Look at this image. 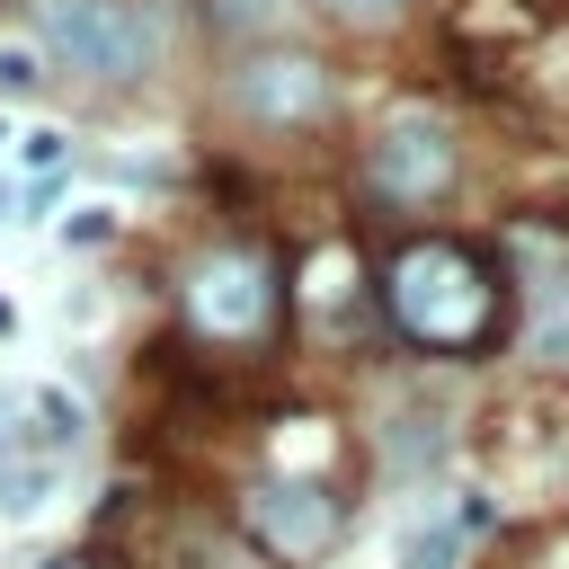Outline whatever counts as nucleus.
Segmentation results:
<instances>
[{
	"label": "nucleus",
	"instance_id": "5",
	"mask_svg": "<svg viewBox=\"0 0 569 569\" xmlns=\"http://www.w3.org/2000/svg\"><path fill=\"white\" fill-rule=\"evenodd\" d=\"M276 302H284L276 258H267V249H249V240L204 249V258L187 267V284H178L187 329H196V338H213V347H249V338H267V329H276Z\"/></svg>",
	"mask_w": 569,
	"mask_h": 569
},
{
	"label": "nucleus",
	"instance_id": "13",
	"mask_svg": "<svg viewBox=\"0 0 569 569\" xmlns=\"http://www.w3.org/2000/svg\"><path fill=\"white\" fill-rule=\"evenodd\" d=\"M9 329H18V311H9V302H0V338H9Z\"/></svg>",
	"mask_w": 569,
	"mask_h": 569
},
{
	"label": "nucleus",
	"instance_id": "3",
	"mask_svg": "<svg viewBox=\"0 0 569 569\" xmlns=\"http://www.w3.org/2000/svg\"><path fill=\"white\" fill-rule=\"evenodd\" d=\"M222 116L249 133H320L338 116V71L311 44H249L222 71Z\"/></svg>",
	"mask_w": 569,
	"mask_h": 569
},
{
	"label": "nucleus",
	"instance_id": "1",
	"mask_svg": "<svg viewBox=\"0 0 569 569\" xmlns=\"http://www.w3.org/2000/svg\"><path fill=\"white\" fill-rule=\"evenodd\" d=\"M373 302H382L391 338L418 347V356H462V347L498 338V267L471 240H445V231L400 240L373 267Z\"/></svg>",
	"mask_w": 569,
	"mask_h": 569
},
{
	"label": "nucleus",
	"instance_id": "10",
	"mask_svg": "<svg viewBox=\"0 0 569 569\" xmlns=\"http://www.w3.org/2000/svg\"><path fill=\"white\" fill-rule=\"evenodd\" d=\"M36 80H44V53H36V44H0V89H9V98H27Z\"/></svg>",
	"mask_w": 569,
	"mask_h": 569
},
{
	"label": "nucleus",
	"instance_id": "2",
	"mask_svg": "<svg viewBox=\"0 0 569 569\" xmlns=\"http://www.w3.org/2000/svg\"><path fill=\"white\" fill-rule=\"evenodd\" d=\"M36 53L89 89H142L160 62V18L142 0H27Z\"/></svg>",
	"mask_w": 569,
	"mask_h": 569
},
{
	"label": "nucleus",
	"instance_id": "9",
	"mask_svg": "<svg viewBox=\"0 0 569 569\" xmlns=\"http://www.w3.org/2000/svg\"><path fill=\"white\" fill-rule=\"evenodd\" d=\"M311 9H320V18H338V27H365V36L409 18V0H311Z\"/></svg>",
	"mask_w": 569,
	"mask_h": 569
},
{
	"label": "nucleus",
	"instance_id": "14",
	"mask_svg": "<svg viewBox=\"0 0 569 569\" xmlns=\"http://www.w3.org/2000/svg\"><path fill=\"white\" fill-rule=\"evenodd\" d=\"M0 142H9V133H0Z\"/></svg>",
	"mask_w": 569,
	"mask_h": 569
},
{
	"label": "nucleus",
	"instance_id": "12",
	"mask_svg": "<svg viewBox=\"0 0 569 569\" xmlns=\"http://www.w3.org/2000/svg\"><path fill=\"white\" fill-rule=\"evenodd\" d=\"M107 231H116V213H98V204H89V213H71V240H80V249H89V240H107Z\"/></svg>",
	"mask_w": 569,
	"mask_h": 569
},
{
	"label": "nucleus",
	"instance_id": "4",
	"mask_svg": "<svg viewBox=\"0 0 569 569\" xmlns=\"http://www.w3.org/2000/svg\"><path fill=\"white\" fill-rule=\"evenodd\" d=\"M462 178V133L445 107H391L365 142V196L391 204V213H427L445 204Z\"/></svg>",
	"mask_w": 569,
	"mask_h": 569
},
{
	"label": "nucleus",
	"instance_id": "6",
	"mask_svg": "<svg viewBox=\"0 0 569 569\" xmlns=\"http://www.w3.org/2000/svg\"><path fill=\"white\" fill-rule=\"evenodd\" d=\"M240 516H249V533H258L276 560H320V551L338 542V525H347V498H338L320 471H267V480L240 498Z\"/></svg>",
	"mask_w": 569,
	"mask_h": 569
},
{
	"label": "nucleus",
	"instance_id": "11",
	"mask_svg": "<svg viewBox=\"0 0 569 569\" xmlns=\"http://www.w3.org/2000/svg\"><path fill=\"white\" fill-rule=\"evenodd\" d=\"M27 169H44V178H62V169H71V133H53V124H36V133H27Z\"/></svg>",
	"mask_w": 569,
	"mask_h": 569
},
{
	"label": "nucleus",
	"instance_id": "8",
	"mask_svg": "<svg viewBox=\"0 0 569 569\" xmlns=\"http://www.w3.org/2000/svg\"><path fill=\"white\" fill-rule=\"evenodd\" d=\"M0 489H9V516H36V507L53 498V462H18V453H0Z\"/></svg>",
	"mask_w": 569,
	"mask_h": 569
},
{
	"label": "nucleus",
	"instance_id": "7",
	"mask_svg": "<svg viewBox=\"0 0 569 569\" xmlns=\"http://www.w3.org/2000/svg\"><path fill=\"white\" fill-rule=\"evenodd\" d=\"M480 533H489V498H453L445 516L400 533V569H462L480 551Z\"/></svg>",
	"mask_w": 569,
	"mask_h": 569
}]
</instances>
